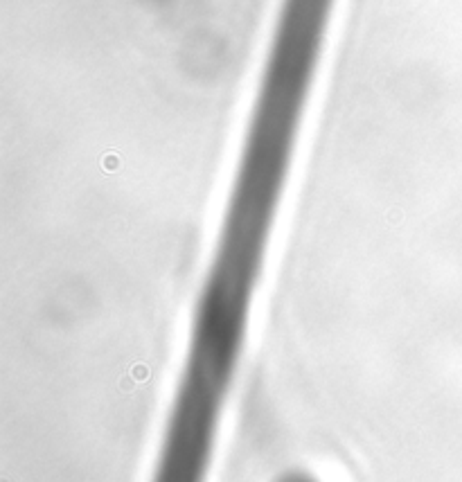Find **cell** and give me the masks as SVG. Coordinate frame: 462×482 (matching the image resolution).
Instances as JSON below:
<instances>
[{
  "mask_svg": "<svg viewBox=\"0 0 462 482\" xmlns=\"http://www.w3.org/2000/svg\"><path fill=\"white\" fill-rule=\"evenodd\" d=\"M278 29H280V32H284V34H293V36L307 38V41H322V38H325V34H305V32H298V29L282 27V25H278Z\"/></svg>",
  "mask_w": 462,
  "mask_h": 482,
  "instance_id": "1",
  "label": "cell"
},
{
  "mask_svg": "<svg viewBox=\"0 0 462 482\" xmlns=\"http://www.w3.org/2000/svg\"><path fill=\"white\" fill-rule=\"evenodd\" d=\"M327 2H334V0H327Z\"/></svg>",
  "mask_w": 462,
  "mask_h": 482,
  "instance_id": "2",
  "label": "cell"
}]
</instances>
